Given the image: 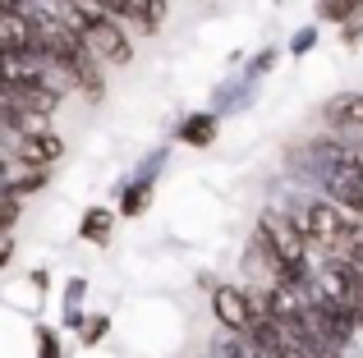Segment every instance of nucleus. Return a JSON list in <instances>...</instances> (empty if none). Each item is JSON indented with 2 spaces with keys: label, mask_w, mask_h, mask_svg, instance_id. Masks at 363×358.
I'll return each mask as SVG.
<instances>
[{
  "label": "nucleus",
  "mask_w": 363,
  "mask_h": 358,
  "mask_svg": "<svg viewBox=\"0 0 363 358\" xmlns=\"http://www.w3.org/2000/svg\"><path fill=\"white\" fill-rule=\"evenodd\" d=\"M129 18L138 33H157L161 23H166V0H129Z\"/></svg>",
  "instance_id": "9b49d317"
},
{
  "label": "nucleus",
  "mask_w": 363,
  "mask_h": 358,
  "mask_svg": "<svg viewBox=\"0 0 363 358\" xmlns=\"http://www.w3.org/2000/svg\"><path fill=\"white\" fill-rule=\"evenodd\" d=\"M37 358H60V340L51 326H37Z\"/></svg>",
  "instance_id": "ddd939ff"
},
{
  "label": "nucleus",
  "mask_w": 363,
  "mask_h": 358,
  "mask_svg": "<svg viewBox=\"0 0 363 358\" xmlns=\"http://www.w3.org/2000/svg\"><path fill=\"white\" fill-rule=\"evenodd\" d=\"M313 42H318V28H299V33H294V42H290V51L294 55H308Z\"/></svg>",
  "instance_id": "2eb2a0df"
},
{
  "label": "nucleus",
  "mask_w": 363,
  "mask_h": 358,
  "mask_svg": "<svg viewBox=\"0 0 363 358\" xmlns=\"http://www.w3.org/2000/svg\"><path fill=\"white\" fill-rule=\"evenodd\" d=\"M216 129H221V120H216L212 110H194V115H184V120H179L175 138H179L184 147H212Z\"/></svg>",
  "instance_id": "0eeeda50"
},
{
  "label": "nucleus",
  "mask_w": 363,
  "mask_h": 358,
  "mask_svg": "<svg viewBox=\"0 0 363 358\" xmlns=\"http://www.w3.org/2000/svg\"><path fill=\"white\" fill-rule=\"evenodd\" d=\"M18 212H23V197H18V193H5V234H14Z\"/></svg>",
  "instance_id": "4468645a"
},
{
  "label": "nucleus",
  "mask_w": 363,
  "mask_h": 358,
  "mask_svg": "<svg viewBox=\"0 0 363 358\" xmlns=\"http://www.w3.org/2000/svg\"><path fill=\"white\" fill-rule=\"evenodd\" d=\"M212 317L221 322V331H230V335H253L257 322H262L248 285H212Z\"/></svg>",
  "instance_id": "20e7f679"
},
{
  "label": "nucleus",
  "mask_w": 363,
  "mask_h": 358,
  "mask_svg": "<svg viewBox=\"0 0 363 358\" xmlns=\"http://www.w3.org/2000/svg\"><path fill=\"white\" fill-rule=\"evenodd\" d=\"M322 125L336 143H363V92H336L322 106Z\"/></svg>",
  "instance_id": "39448f33"
},
{
  "label": "nucleus",
  "mask_w": 363,
  "mask_h": 358,
  "mask_svg": "<svg viewBox=\"0 0 363 358\" xmlns=\"http://www.w3.org/2000/svg\"><path fill=\"white\" fill-rule=\"evenodd\" d=\"M257 234L267 239V248L281 258V267L290 271V280L294 285H308V276H313V267H318V253H313V243H308V234H303V225H299V216H285V212H262V221H257Z\"/></svg>",
  "instance_id": "7ed1b4c3"
},
{
  "label": "nucleus",
  "mask_w": 363,
  "mask_h": 358,
  "mask_svg": "<svg viewBox=\"0 0 363 358\" xmlns=\"http://www.w3.org/2000/svg\"><path fill=\"white\" fill-rule=\"evenodd\" d=\"M0 9H28V5H23V0H5V5H0Z\"/></svg>",
  "instance_id": "f3484780"
},
{
  "label": "nucleus",
  "mask_w": 363,
  "mask_h": 358,
  "mask_svg": "<svg viewBox=\"0 0 363 358\" xmlns=\"http://www.w3.org/2000/svg\"><path fill=\"white\" fill-rule=\"evenodd\" d=\"M318 23H336V28L363 23V0H318Z\"/></svg>",
  "instance_id": "9d476101"
},
{
  "label": "nucleus",
  "mask_w": 363,
  "mask_h": 358,
  "mask_svg": "<svg viewBox=\"0 0 363 358\" xmlns=\"http://www.w3.org/2000/svg\"><path fill=\"white\" fill-rule=\"evenodd\" d=\"M79 234L88 243H97V248H111V239H116V212H111V207H88Z\"/></svg>",
  "instance_id": "6e6552de"
},
{
  "label": "nucleus",
  "mask_w": 363,
  "mask_h": 358,
  "mask_svg": "<svg viewBox=\"0 0 363 358\" xmlns=\"http://www.w3.org/2000/svg\"><path fill=\"white\" fill-rule=\"evenodd\" d=\"M152 207V179H133L120 197V216H143Z\"/></svg>",
  "instance_id": "f8f14e48"
},
{
  "label": "nucleus",
  "mask_w": 363,
  "mask_h": 358,
  "mask_svg": "<svg viewBox=\"0 0 363 358\" xmlns=\"http://www.w3.org/2000/svg\"><path fill=\"white\" fill-rule=\"evenodd\" d=\"M60 156H65V143L51 129H42V134H5V161H23V166H37V171H51Z\"/></svg>",
  "instance_id": "423d86ee"
},
{
  "label": "nucleus",
  "mask_w": 363,
  "mask_h": 358,
  "mask_svg": "<svg viewBox=\"0 0 363 358\" xmlns=\"http://www.w3.org/2000/svg\"><path fill=\"white\" fill-rule=\"evenodd\" d=\"M299 225H303V234H308L318 258H350L359 234H363L359 216H350L345 207H336L331 197H318V202L299 207Z\"/></svg>",
  "instance_id": "f03ea898"
},
{
  "label": "nucleus",
  "mask_w": 363,
  "mask_h": 358,
  "mask_svg": "<svg viewBox=\"0 0 363 358\" xmlns=\"http://www.w3.org/2000/svg\"><path fill=\"white\" fill-rule=\"evenodd\" d=\"M51 5H60V14L79 28L83 46H88L106 69H120V64L133 60V42H129V33H124V18L106 14V9H97V5H79V0H51Z\"/></svg>",
  "instance_id": "f257e3e1"
},
{
  "label": "nucleus",
  "mask_w": 363,
  "mask_h": 358,
  "mask_svg": "<svg viewBox=\"0 0 363 358\" xmlns=\"http://www.w3.org/2000/svg\"><path fill=\"white\" fill-rule=\"evenodd\" d=\"M101 335H106V317H92V322L83 326V345H97Z\"/></svg>",
  "instance_id": "dca6fc26"
},
{
  "label": "nucleus",
  "mask_w": 363,
  "mask_h": 358,
  "mask_svg": "<svg viewBox=\"0 0 363 358\" xmlns=\"http://www.w3.org/2000/svg\"><path fill=\"white\" fill-rule=\"evenodd\" d=\"M46 179H51V171H37V166H23V161H5V193H37V188H46Z\"/></svg>",
  "instance_id": "1a4fd4ad"
}]
</instances>
